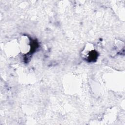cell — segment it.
Here are the masks:
<instances>
[{"instance_id": "1", "label": "cell", "mask_w": 125, "mask_h": 125, "mask_svg": "<svg viewBox=\"0 0 125 125\" xmlns=\"http://www.w3.org/2000/svg\"><path fill=\"white\" fill-rule=\"evenodd\" d=\"M82 57L89 62L94 61L97 59L98 53L91 44H87L81 52Z\"/></svg>"}, {"instance_id": "2", "label": "cell", "mask_w": 125, "mask_h": 125, "mask_svg": "<svg viewBox=\"0 0 125 125\" xmlns=\"http://www.w3.org/2000/svg\"><path fill=\"white\" fill-rule=\"evenodd\" d=\"M30 39L27 36H22L18 41L20 50L23 54H27L32 49Z\"/></svg>"}]
</instances>
